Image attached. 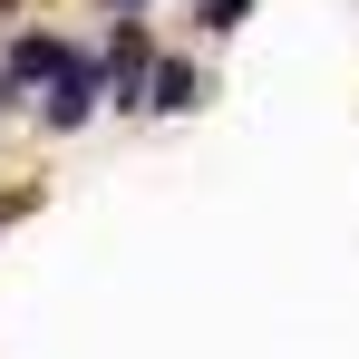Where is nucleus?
<instances>
[{"mask_svg":"<svg viewBox=\"0 0 359 359\" xmlns=\"http://www.w3.org/2000/svg\"><path fill=\"white\" fill-rule=\"evenodd\" d=\"M78 59H88V49H68L59 29H39V20H29V29L10 39V78H20V97H29V107H39V97H49V88H59Z\"/></svg>","mask_w":359,"mask_h":359,"instance_id":"nucleus-1","label":"nucleus"},{"mask_svg":"<svg viewBox=\"0 0 359 359\" xmlns=\"http://www.w3.org/2000/svg\"><path fill=\"white\" fill-rule=\"evenodd\" d=\"M97 107H107V59H78L59 88L39 97V126H49V136H78V126L97 117Z\"/></svg>","mask_w":359,"mask_h":359,"instance_id":"nucleus-2","label":"nucleus"},{"mask_svg":"<svg viewBox=\"0 0 359 359\" xmlns=\"http://www.w3.org/2000/svg\"><path fill=\"white\" fill-rule=\"evenodd\" d=\"M204 97H214V78H204L194 59H156V88H146V117H194Z\"/></svg>","mask_w":359,"mask_h":359,"instance_id":"nucleus-3","label":"nucleus"},{"mask_svg":"<svg viewBox=\"0 0 359 359\" xmlns=\"http://www.w3.org/2000/svg\"><path fill=\"white\" fill-rule=\"evenodd\" d=\"M243 20H252V0H194V29L204 39H233Z\"/></svg>","mask_w":359,"mask_h":359,"instance_id":"nucleus-4","label":"nucleus"},{"mask_svg":"<svg viewBox=\"0 0 359 359\" xmlns=\"http://www.w3.org/2000/svg\"><path fill=\"white\" fill-rule=\"evenodd\" d=\"M0 107H29V97H20V78H10V49H0Z\"/></svg>","mask_w":359,"mask_h":359,"instance_id":"nucleus-5","label":"nucleus"},{"mask_svg":"<svg viewBox=\"0 0 359 359\" xmlns=\"http://www.w3.org/2000/svg\"><path fill=\"white\" fill-rule=\"evenodd\" d=\"M20 214H29V194H0V233H10V224H20Z\"/></svg>","mask_w":359,"mask_h":359,"instance_id":"nucleus-6","label":"nucleus"},{"mask_svg":"<svg viewBox=\"0 0 359 359\" xmlns=\"http://www.w3.org/2000/svg\"><path fill=\"white\" fill-rule=\"evenodd\" d=\"M107 20H146V0H107Z\"/></svg>","mask_w":359,"mask_h":359,"instance_id":"nucleus-7","label":"nucleus"},{"mask_svg":"<svg viewBox=\"0 0 359 359\" xmlns=\"http://www.w3.org/2000/svg\"><path fill=\"white\" fill-rule=\"evenodd\" d=\"M0 10H20V0H0Z\"/></svg>","mask_w":359,"mask_h":359,"instance_id":"nucleus-8","label":"nucleus"}]
</instances>
